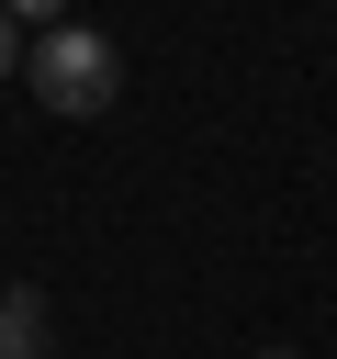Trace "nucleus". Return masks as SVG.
Listing matches in <instances>:
<instances>
[{"mask_svg":"<svg viewBox=\"0 0 337 359\" xmlns=\"http://www.w3.org/2000/svg\"><path fill=\"white\" fill-rule=\"evenodd\" d=\"M22 67H34V90H45V112H67V123H79V112H101V101L124 90V56H112L101 34H79V22H45Z\"/></svg>","mask_w":337,"mask_h":359,"instance_id":"obj_1","label":"nucleus"},{"mask_svg":"<svg viewBox=\"0 0 337 359\" xmlns=\"http://www.w3.org/2000/svg\"><path fill=\"white\" fill-rule=\"evenodd\" d=\"M0 359H45V292H0Z\"/></svg>","mask_w":337,"mask_h":359,"instance_id":"obj_2","label":"nucleus"},{"mask_svg":"<svg viewBox=\"0 0 337 359\" xmlns=\"http://www.w3.org/2000/svg\"><path fill=\"white\" fill-rule=\"evenodd\" d=\"M0 11H11V22H56L67 0H0Z\"/></svg>","mask_w":337,"mask_h":359,"instance_id":"obj_3","label":"nucleus"},{"mask_svg":"<svg viewBox=\"0 0 337 359\" xmlns=\"http://www.w3.org/2000/svg\"><path fill=\"white\" fill-rule=\"evenodd\" d=\"M11 56H22V34H11V11H0V79H11Z\"/></svg>","mask_w":337,"mask_h":359,"instance_id":"obj_4","label":"nucleus"},{"mask_svg":"<svg viewBox=\"0 0 337 359\" xmlns=\"http://www.w3.org/2000/svg\"><path fill=\"white\" fill-rule=\"evenodd\" d=\"M258 359H292V348H258Z\"/></svg>","mask_w":337,"mask_h":359,"instance_id":"obj_5","label":"nucleus"}]
</instances>
